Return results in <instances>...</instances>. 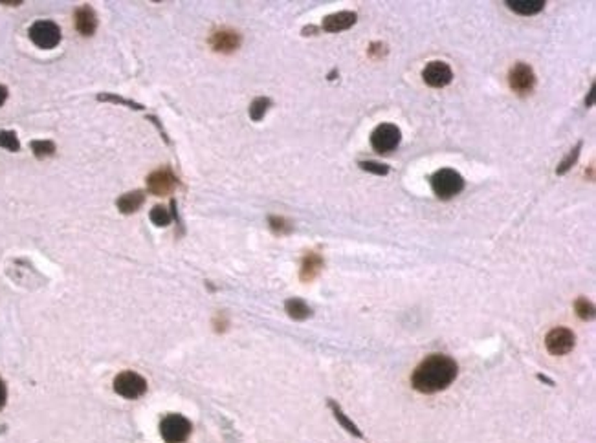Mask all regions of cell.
I'll use <instances>...</instances> for the list:
<instances>
[{
	"instance_id": "4",
	"label": "cell",
	"mask_w": 596,
	"mask_h": 443,
	"mask_svg": "<svg viewBox=\"0 0 596 443\" xmlns=\"http://www.w3.org/2000/svg\"><path fill=\"white\" fill-rule=\"evenodd\" d=\"M114 390L125 399H138L147 392V381L136 372H120L114 379Z\"/></svg>"
},
{
	"instance_id": "3",
	"label": "cell",
	"mask_w": 596,
	"mask_h": 443,
	"mask_svg": "<svg viewBox=\"0 0 596 443\" xmlns=\"http://www.w3.org/2000/svg\"><path fill=\"white\" fill-rule=\"evenodd\" d=\"M193 427L188 417L182 414H169L160 423V434L165 443H182L189 438Z\"/></svg>"
},
{
	"instance_id": "16",
	"label": "cell",
	"mask_w": 596,
	"mask_h": 443,
	"mask_svg": "<svg viewBox=\"0 0 596 443\" xmlns=\"http://www.w3.org/2000/svg\"><path fill=\"white\" fill-rule=\"evenodd\" d=\"M507 6L519 15H536L545 8V0H508Z\"/></svg>"
},
{
	"instance_id": "14",
	"label": "cell",
	"mask_w": 596,
	"mask_h": 443,
	"mask_svg": "<svg viewBox=\"0 0 596 443\" xmlns=\"http://www.w3.org/2000/svg\"><path fill=\"white\" fill-rule=\"evenodd\" d=\"M323 270V258L319 253L310 251L303 256V262H301V272H299V279L303 282H312L316 276L321 273Z\"/></svg>"
},
{
	"instance_id": "2",
	"label": "cell",
	"mask_w": 596,
	"mask_h": 443,
	"mask_svg": "<svg viewBox=\"0 0 596 443\" xmlns=\"http://www.w3.org/2000/svg\"><path fill=\"white\" fill-rule=\"evenodd\" d=\"M431 189L442 200H450L464 189V178L453 169H440L431 176Z\"/></svg>"
},
{
	"instance_id": "17",
	"label": "cell",
	"mask_w": 596,
	"mask_h": 443,
	"mask_svg": "<svg viewBox=\"0 0 596 443\" xmlns=\"http://www.w3.org/2000/svg\"><path fill=\"white\" fill-rule=\"evenodd\" d=\"M285 310H287L288 315L296 319V321H305V319H309L310 315H312L310 306L305 303V301H301V299H288L287 303H285Z\"/></svg>"
},
{
	"instance_id": "21",
	"label": "cell",
	"mask_w": 596,
	"mask_h": 443,
	"mask_svg": "<svg viewBox=\"0 0 596 443\" xmlns=\"http://www.w3.org/2000/svg\"><path fill=\"white\" fill-rule=\"evenodd\" d=\"M149 218H151L152 224L158 225V227H165V225L173 222V216H171V213H169L163 205H154V207L151 209V213H149Z\"/></svg>"
},
{
	"instance_id": "26",
	"label": "cell",
	"mask_w": 596,
	"mask_h": 443,
	"mask_svg": "<svg viewBox=\"0 0 596 443\" xmlns=\"http://www.w3.org/2000/svg\"><path fill=\"white\" fill-rule=\"evenodd\" d=\"M268 224H270V229H272L273 233H278V235H287V233H290V229H292L290 224H288L282 216H270V218H268Z\"/></svg>"
},
{
	"instance_id": "7",
	"label": "cell",
	"mask_w": 596,
	"mask_h": 443,
	"mask_svg": "<svg viewBox=\"0 0 596 443\" xmlns=\"http://www.w3.org/2000/svg\"><path fill=\"white\" fill-rule=\"evenodd\" d=\"M508 84L516 94H530L536 86V73H534L532 66L527 63L514 64V68L508 72Z\"/></svg>"
},
{
	"instance_id": "28",
	"label": "cell",
	"mask_w": 596,
	"mask_h": 443,
	"mask_svg": "<svg viewBox=\"0 0 596 443\" xmlns=\"http://www.w3.org/2000/svg\"><path fill=\"white\" fill-rule=\"evenodd\" d=\"M6 399H8V388H6V383L0 377V408L6 405Z\"/></svg>"
},
{
	"instance_id": "23",
	"label": "cell",
	"mask_w": 596,
	"mask_h": 443,
	"mask_svg": "<svg viewBox=\"0 0 596 443\" xmlns=\"http://www.w3.org/2000/svg\"><path fill=\"white\" fill-rule=\"evenodd\" d=\"M0 147L10 152H19L21 151V141L13 131H2L0 132Z\"/></svg>"
},
{
	"instance_id": "8",
	"label": "cell",
	"mask_w": 596,
	"mask_h": 443,
	"mask_svg": "<svg viewBox=\"0 0 596 443\" xmlns=\"http://www.w3.org/2000/svg\"><path fill=\"white\" fill-rule=\"evenodd\" d=\"M178 178L169 167L156 169L147 176V191L154 196H168L177 189Z\"/></svg>"
},
{
	"instance_id": "5",
	"label": "cell",
	"mask_w": 596,
	"mask_h": 443,
	"mask_svg": "<svg viewBox=\"0 0 596 443\" xmlns=\"http://www.w3.org/2000/svg\"><path fill=\"white\" fill-rule=\"evenodd\" d=\"M400 141H402V132L392 123L378 125L371 134V145L378 154H389L400 145Z\"/></svg>"
},
{
	"instance_id": "9",
	"label": "cell",
	"mask_w": 596,
	"mask_h": 443,
	"mask_svg": "<svg viewBox=\"0 0 596 443\" xmlns=\"http://www.w3.org/2000/svg\"><path fill=\"white\" fill-rule=\"evenodd\" d=\"M576 344L575 334L569 328H552L545 337V346L549 350V354L552 355H565L572 352Z\"/></svg>"
},
{
	"instance_id": "15",
	"label": "cell",
	"mask_w": 596,
	"mask_h": 443,
	"mask_svg": "<svg viewBox=\"0 0 596 443\" xmlns=\"http://www.w3.org/2000/svg\"><path fill=\"white\" fill-rule=\"evenodd\" d=\"M143 202H145V193L143 191H131V193L121 194L118 202H116V207H118L121 214H132L143 205Z\"/></svg>"
},
{
	"instance_id": "12",
	"label": "cell",
	"mask_w": 596,
	"mask_h": 443,
	"mask_svg": "<svg viewBox=\"0 0 596 443\" xmlns=\"http://www.w3.org/2000/svg\"><path fill=\"white\" fill-rule=\"evenodd\" d=\"M73 22H75V30L84 37L94 35L96 30H98V15H96L94 8L89 4L81 6V8L75 10Z\"/></svg>"
},
{
	"instance_id": "29",
	"label": "cell",
	"mask_w": 596,
	"mask_h": 443,
	"mask_svg": "<svg viewBox=\"0 0 596 443\" xmlns=\"http://www.w3.org/2000/svg\"><path fill=\"white\" fill-rule=\"evenodd\" d=\"M6 100H8V88L0 84V106L6 103Z\"/></svg>"
},
{
	"instance_id": "27",
	"label": "cell",
	"mask_w": 596,
	"mask_h": 443,
	"mask_svg": "<svg viewBox=\"0 0 596 443\" xmlns=\"http://www.w3.org/2000/svg\"><path fill=\"white\" fill-rule=\"evenodd\" d=\"M358 165H360L361 171L372 172V174H378V176H386L387 172H389V167H387V165L378 162H360Z\"/></svg>"
},
{
	"instance_id": "20",
	"label": "cell",
	"mask_w": 596,
	"mask_h": 443,
	"mask_svg": "<svg viewBox=\"0 0 596 443\" xmlns=\"http://www.w3.org/2000/svg\"><path fill=\"white\" fill-rule=\"evenodd\" d=\"M270 106H272V100H268V97H257V100L251 101L250 104L251 121H261Z\"/></svg>"
},
{
	"instance_id": "30",
	"label": "cell",
	"mask_w": 596,
	"mask_h": 443,
	"mask_svg": "<svg viewBox=\"0 0 596 443\" xmlns=\"http://www.w3.org/2000/svg\"><path fill=\"white\" fill-rule=\"evenodd\" d=\"M593 103H595V86H591V92H589V97L586 100L587 106H593Z\"/></svg>"
},
{
	"instance_id": "6",
	"label": "cell",
	"mask_w": 596,
	"mask_h": 443,
	"mask_svg": "<svg viewBox=\"0 0 596 443\" xmlns=\"http://www.w3.org/2000/svg\"><path fill=\"white\" fill-rule=\"evenodd\" d=\"M30 39L42 50H52L61 42V28L52 21H37L30 26Z\"/></svg>"
},
{
	"instance_id": "24",
	"label": "cell",
	"mask_w": 596,
	"mask_h": 443,
	"mask_svg": "<svg viewBox=\"0 0 596 443\" xmlns=\"http://www.w3.org/2000/svg\"><path fill=\"white\" fill-rule=\"evenodd\" d=\"M98 100H100V101H109V103L123 104V106H129V109H132V110H143V109H145L143 104L136 103V101L125 100V97H120V95H118V94H100V95H98Z\"/></svg>"
},
{
	"instance_id": "25",
	"label": "cell",
	"mask_w": 596,
	"mask_h": 443,
	"mask_svg": "<svg viewBox=\"0 0 596 443\" xmlns=\"http://www.w3.org/2000/svg\"><path fill=\"white\" fill-rule=\"evenodd\" d=\"M580 151H581V141L575 147V149H572V151L569 152V154H567V158H565L563 162L558 165V169H556V174H565V172H569L570 167H572V165L576 163V160H578V156H580Z\"/></svg>"
},
{
	"instance_id": "13",
	"label": "cell",
	"mask_w": 596,
	"mask_h": 443,
	"mask_svg": "<svg viewBox=\"0 0 596 443\" xmlns=\"http://www.w3.org/2000/svg\"><path fill=\"white\" fill-rule=\"evenodd\" d=\"M356 21H358V15L354 11H340V13H332V15L325 17L321 28L327 33L345 32V30L354 26Z\"/></svg>"
},
{
	"instance_id": "19",
	"label": "cell",
	"mask_w": 596,
	"mask_h": 443,
	"mask_svg": "<svg viewBox=\"0 0 596 443\" xmlns=\"http://www.w3.org/2000/svg\"><path fill=\"white\" fill-rule=\"evenodd\" d=\"M30 149L35 154V158L42 160V158L53 156L55 154V143L50 140H35L30 143Z\"/></svg>"
},
{
	"instance_id": "11",
	"label": "cell",
	"mask_w": 596,
	"mask_h": 443,
	"mask_svg": "<svg viewBox=\"0 0 596 443\" xmlns=\"http://www.w3.org/2000/svg\"><path fill=\"white\" fill-rule=\"evenodd\" d=\"M241 35L235 30H230V28H222V30H217L213 35L210 37V44L215 52L219 53H231L239 50L241 46Z\"/></svg>"
},
{
	"instance_id": "31",
	"label": "cell",
	"mask_w": 596,
	"mask_h": 443,
	"mask_svg": "<svg viewBox=\"0 0 596 443\" xmlns=\"http://www.w3.org/2000/svg\"><path fill=\"white\" fill-rule=\"evenodd\" d=\"M538 379H539V381H543V383H549V385H550V386H554V381H552V379H549V377H545V375H541V374H539V375H538Z\"/></svg>"
},
{
	"instance_id": "10",
	"label": "cell",
	"mask_w": 596,
	"mask_h": 443,
	"mask_svg": "<svg viewBox=\"0 0 596 443\" xmlns=\"http://www.w3.org/2000/svg\"><path fill=\"white\" fill-rule=\"evenodd\" d=\"M422 79L431 88H444L453 81V72L444 61H431L422 70Z\"/></svg>"
},
{
	"instance_id": "18",
	"label": "cell",
	"mask_w": 596,
	"mask_h": 443,
	"mask_svg": "<svg viewBox=\"0 0 596 443\" xmlns=\"http://www.w3.org/2000/svg\"><path fill=\"white\" fill-rule=\"evenodd\" d=\"M329 407H330V411H332V414H334L336 420L340 422V425L345 428L347 433H351L352 436H356V438H361V436H363L360 428H358V425H354V423H352V420H349V417H347V414L341 411V407L338 405V403L332 402V399H329Z\"/></svg>"
},
{
	"instance_id": "1",
	"label": "cell",
	"mask_w": 596,
	"mask_h": 443,
	"mask_svg": "<svg viewBox=\"0 0 596 443\" xmlns=\"http://www.w3.org/2000/svg\"><path fill=\"white\" fill-rule=\"evenodd\" d=\"M459 366L450 355L431 354L411 374V385L420 394H437L446 390L457 379Z\"/></svg>"
},
{
	"instance_id": "22",
	"label": "cell",
	"mask_w": 596,
	"mask_h": 443,
	"mask_svg": "<svg viewBox=\"0 0 596 443\" xmlns=\"http://www.w3.org/2000/svg\"><path fill=\"white\" fill-rule=\"evenodd\" d=\"M575 310L576 313H578V317L584 319V321H591V319L595 317V304L586 297L576 299Z\"/></svg>"
},
{
	"instance_id": "32",
	"label": "cell",
	"mask_w": 596,
	"mask_h": 443,
	"mask_svg": "<svg viewBox=\"0 0 596 443\" xmlns=\"http://www.w3.org/2000/svg\"><path fill=\"white\" fill-rule=\"evenodd\" d=\"M318 30H316L314 26H309V28H303V35H307V33H316Z\"/></svg>"
}]
</instances>
